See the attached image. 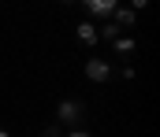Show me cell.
Here are the masks:
<instances>
[{
    "label": "cell",
    "instance_id": "1",
    "mask_svg": "<svg viewBox=\"0 0 160 137\" xmlns=\"http://www.w3.org/2000/svg\"><path fill=\"white\" fill-rule=\"evenodd\" d=\"M86 78H89V82H97V85H104V82L112 78V63H108V59H101V56L86 59Z\"/></svg>",
    "mask_w": 160,
    "mask_h": 137
},
{
    "label": "cell",
    "instance_id": "2",
    "mask_svg": "<svg viewBox=\"0 0 160 137\" xmlns=\"http://www.w3.org/2000/svg\"><path fill=\"white\" fill-rule=\"evenodd\" d=\"M82 111H86V107H82V100H60V107H56V119H60L63 126H75V122L82 119Z\"/></svg>",
    "mask_w": 160,
    "mask_h": 137
},
{
    "label": "cell",
    "instance_id": "3",
    "mask_svg": "<svg viewBox=\"0 0 160 137\" xmlns=\"http://www.w3.org/2000/svg\"><path fill=\"white\" fill-rule=\"evenodd\" d=\"M82 7H86L89 15H104V19H108V15L119 7V0H82Z\"/></svg>",
    "mask_w": 160,
    "mask_h": 137
},
{
    "label": "cell",
    "instance_id": "4",
    "mask_svg": "<svg viewBox=\"0 0 160 137\" xmlns=\"http://www.w3.org/2000/svg\"><path fill=\"white\" fill-rule=\"evenodd\" d=\"M112 19H116V26L130 30V26L138 22V11H134V7H116V11H112Z\"/></svg>",
    "mask_w": 160,
    "mask_h": 137
},
{
    "label": "cell",
    "instance_id": "5",
    "mask_svg": "<svg viewBox=\"0 0 160 137\" xmlns=\"http://www.w3.org/2000/svg\"><path fill=\"white\" fill-rule=\"evenodd\" d=\"M112 48H116V56H134V52H138V41L127 37V34H119V37L112 41Z\"/></svg>",
    "mask_w": 160,
    "mask_h": 137
},
{
    "label": "cell",
    "instance_id": "6",
    "mask_svg": "<svg viewBox=\"0 0 160 137\" xmlns=\"http://www.w3.org/2000/svg\"><path fill=\"white\" fill-rule=\"evenodd\" d=\"M78 41H82V45H97V41H101L93 22H78Z\"/></svg>",
    "mask_w": 160,
    "mask_h": 137
},
{
    "label": "cell",
    "instance_id": "7",
    "mask_svg": "<svg viewBox=\"0 0 160 137\" xmlns=\"http://www.w3.org/2000/svg\"><path fill=\"white\" fill-rule=\"evenodd\" d=\"M130 7H134V11H142V7H149V0H130Z\"/></svg>",
    "mask_w": 160,
    "mask_h": 137
},
{
    "label": "cell",
    "instance_id": "8",
    "mask_svg": "<svg viewBox=\"0 0 160 137\" xmlns=\"http://www.w3.org/2000/svg\"><path fill=\"white\" fill-rule=\"evenodd\" d=\"M41 137H60V130H56V126H48V130H45Z\"/></svg>",
    "mask_w": 160,
    "mask_h": 137
},
{
    "label": "cell",
    "instance_id": "9",
    "mask_svg": "<svg viewBox=\"0 0 160 137\" xmlns=\"http://www.w3.org/2000/svg\"><path fill=\"white\" fill-rule=\"evenodd\" d=\"M67 137H93V134H86V130H71Z\"/></svg>",
    "mask_w": 160,
    "mask_h": 137
},
{
    "label": "cell",
    "instance_id": "10",
    "mask_svg": "<svg viewBox=\"0 0 160 137\" xmlns=\"http://www.w3.org/2000/svg\"><path fill=\"white\" fill-rule=\"evenodd\" d=\"M0 137H11V134H8V130H4V126H0Z\"/></svg>",
    "mask_w": 160,
    "mask_h": 137
},
{
    "label": "cell",
    "instance_id": "11",
    "mask_svg": "<svg viewBox=\"0 0 160 137\" xmlns=\"http://www.w3.org/2000/svg\"><path fill=\"white\" fill-rule=\"evenodd\" d=\"M60 4H71V0H60Z\"/></svg>",
    "mask_w": 160,
    "mask_h": 137
}]
</instances>
